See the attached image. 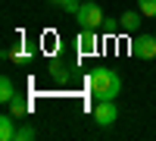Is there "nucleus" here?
<instances>
[{
  "instance_id": "423d86ee",
  "label": "nucleus",
  "mask_w": 156,
  "mask_h": 141,
  "mask_svg": "<svg viewBox=\"0 0 156 141\" xmlns=\"http://www.w3.org/2000/svg\"><path fill=\"white\" fill-rule=\"evenodd\" d=\"M140 19H144V13H140V9H128V13H122V16H119V28L128 32V35H137Z\"/></svg>"
},
{
  "instance_id": "6e6552de",
  "label": "nucleus",
  "mask_w": 156,
  "mask_h": 141,
  "mask_svg": "<svg viewBox=\"0 0 156 141\" xmlns=\"http://www.w3.org/2000/svg\"><path fill=\"white\" fill-rule=\"evenodd\" d=\"M6 107H9V113H12L16 119H25V116L31 113V100H28V97H22V94H16Z\"/></svg>"
},
{
  "instance_id": "7ed1b4c3",
  "label": "nucleus",
  "mask_w": 156,
  "mask_h": 141,
  "mask_svg": "<svg viewBox=\"0 0 156 141\" xmlns=\"http://www.w3.org/2000/svg\"><path fill=\"white\" fill-rule=\"evenodd\" d=\"M131 57L156 60V35H134L131 38Z\"/></svg>"
},
{
  "instance_id": "9d476101",
  "label": "nucleus",
  "mask_w": 156,
  "mask_h": 141,
  "mask_svg": "<svg viewBox=\"0 0 156 141\" xmlns=\"http://www.w3.org/2000/svg\"><path fill=\"white\" fill-rule=\"evenodd\" d=\"M16 94H19V91H16V85H12V79H9V75H3V79H0V100L9 104Z\"/></svg>"
},
{
  "instance_id": "9b49d317",
  "label": "nucleus",
  "mask_w": 156,
  "mask_h": 141,
  "mask_svg": "<svg viewBox=\"0 0 156 141\" xmlns=\"http://www.w3.org/2000/svg\"><path fill=\"white\" fill-rule=\"evenodd\" d=\"M34 138H37V129H34L31 122H22L19 132H16V141H34Z\"/></svg>"
},
{
  "instance_id": "1a4fd4ad",
  "label": "nucleus",
  "mask_w": 156,
  "mask_h": 141,
  "mask_svg": "<svg viewBox=\"0 0 156 141\" xmlns=\"http://www.w3.org/2000/svg\"><path fill=\"white\" fill-rule=\"evenodd\" d=\"M72 63H62V60H56L53 66H50V75H53V82H59V85H66L69 79H72Z\"/></svg>"
},
{
  "instance_id": "f257e3e1",
  "label": "nucleus",
  "mask_w": 156,
  "mask_h": 141,
  "mask_svg": "<svg viewBox=\"0 0 156 141\" xmlns=\"http://www.w3.org/2000/svg\"><path fill=\"white\" fill-rule=\"evenodd\" d=\"M87 88L97 100H115L122 94V75L115 69H109V66H97L87 75Z\"/></svg>"
},
{
  "instance_id": "ddd939ff",
  "label": "nucleus",
  "mask_w": 156,
  "mask_h": 141,
  "mask_svg": "<svg viewBox=\"0 0 156 141\" xmlns=\"http://www.w3.org/2000/svg\"><path fill=\"white\" fill-rule=\"evenodd\" d=\"M50 3H53V6H66L69 0H50Z\"/></svg>"
},
{
  "instance_id": "0eeeda50",
  "label": "nucleus",
  "mask_w": 156,
  "mask_h": 141,
  "mask_svg": "<svg viewBox=\"0 0 156 141\" xmlns=\"http://www.w3.org/2000/svg\"><path fill=\"white\" fill-rule=\"evenodd\" d=\"M16 132H19L16 116H12V113H3V116H0V141H16Z\"/></svg>"
},
{
  "instance_id": "20e7f679",
  "label": "nucleus",
  "mask_w": 156,
  "mask_h": 141,
  "mask_svg": "<svg viewBox=\"0 0 156 141\" xmlns=\"http://www.w3.org/2000/svg\"><path fill=\"white\" fill-rule=\"evenodd\" d=\"M119 119V107H115V100H97L94 107V122L100 129H109V125Z\"/></svg>"
},
{
  "instance_id": "39448f33",
  "label": "nucleus",
  "mask_w": 156,
  "mask_h": 141,
  "mask_svg": "<svg viewBox=\"0 0 156 141\" xmlns=\"http://www.w3.org/2000/svg\"><path fill=\"white\" fill-rule=\"evenodd\" d=\"M100 47V38H97V28H81V35H78V54L87 57V54H97Z\"/></svg>"
},
{
  "instance_id": "4468645a",
  "label": "nucleus",
  "mask_w": 156,
  "mask_h": 141,
  "mask_svg": "<svg viewBox=\"0 0 156 141\" xmlns=\"http://www.w3.org/2000/svg\"><path fill=\"white\" fill-rule=\"evenodd\" d=\"M81 3H84V0H81Z\"/></svg>"
},
{
  "instance_id": "f8f14e48",
  "label": "nucleus",
  "mask_w": 156,
  "mask_h": 141,
  "mask_svg": "<svg viewBox=\"0 0 156 141\" xmlns=\"http://www.w3.org/2000/svg\"><path fill=\"white\" fill-rule=\"evenodd\" d=\"M137 9L144 13V19H156V0H137Z\"/></svg>"
},
{
  "instance_id": "f03ea898",
  "label": "nucleus",
  "mask_w": 156,
  "mask_h": 141,
  "mask_svg": "<svg viewBox=\"0 0 156 141\" xmlns=\"http://www.w3.org/2000/svg\"><path fill=\"white\" fill-rule=\"evenodd\" d=\"M75 22L81 25V28H100V25L106 22V19H103V9H100V3H97V0H84V3H81V9L75 13Z\"/></svg>"
}]
</instances>
